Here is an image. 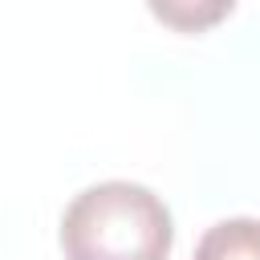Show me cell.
<instances>
[{"instance_id": "6da1fadb", "label": "cell", "mask_w": 260, "mask_h": 260, "mask_svg": "<svg viewBox=\"0 0 260 260\" xmlns=\"http://www.w3.org/2000/svg\"><path fill=\"white\" fill-rule=\"evenodd\" d=\"M171 244V211L142 183L110 179L85 187L61 215L65 260H167Z\"/></svg>"}, {"instance_id": "7a4b0ae2", "label": "cell", "mask_w": 260, "mask_h": 260, "mask_svg": "<svg viewBox=\"0 0 260 260\" xmlns=\"http://www.w3.org/2000/svg\"><path fill=\"white\" fill-rule=\"evenodd\" d=\"M191 260H260V219L236 215L211 223L199 236Z\"/></svg>"}]
</instances>
